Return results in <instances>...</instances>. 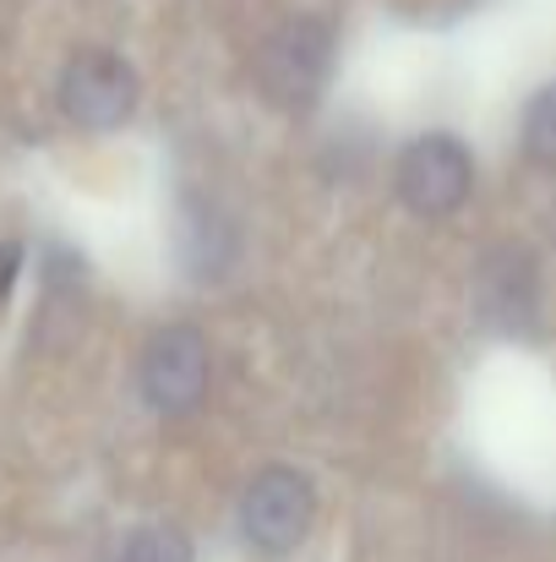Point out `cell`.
<instances>
[{
    "label": "cell",
    "mask_w": 556,
    "mask_h": 562,
    "mask_svg": "<svg viewBox=\"0 0 556 562\" xmlns=\"http://www.w3.org/2000/svg\"><path fill=\"white\" fill-rule=\"evenodd\" d=\"M60 110L71 126L82 132H115L132 121L137 110V71L121 55L104 49H82L66 60L60 71Z\"/></svg>",
    "instance_id": "277c9868"
},
{
    "label": "cell",
    "mask_w": 556,
    "mask_h": 562,
    "mask_svg": "<svg viewBox=\"0 0 556 562\" xmlns=\"http://www.w3.org/2000/svg\"><path fill=\"white\" fill-rule=\"evenodd\" d=\"M333 71V33L317 16H295L284 27L268 33V44L257 49V88L273 110H311L328 88Z\"/></svg>",
    "instance_id": "6da1fadb"
},
{
    "label": "cell",
    "mask_w": 556,
    "mask_h": 562,
    "mask_svg": "<svg viewBox=\"0 0 556 562\" xmlns=\"http://www.w3.org/2000/svg\"><path fill=\"white\" fill-rule=\"evenodd\" d=\"M519 137H524V154H530L541 170H556V82L552 88H541V93L524 104V126H519Z\"/></svg>",
    "instance_id": "52a82bcc"
},
{
    "label": "cell",
    "mask_w": 556,
    "mask_h": 562,
    "mask_svg": "<svg viewBox=\"0 0 556 562\" xmlns=\"http://www.w3.org/2000/svg\"><path fill=\"white\" fill-rule=\"evenodd\" d=\"M121 562H191V541L181 530H170V525H148V530H137L126 541Z\"/></svg>",
    "instance_id": "ba28073f"
},
{
    "label": "cell",
    "mask_w": 556,
    "mask_h": 562,
    "mask_svg": "<svg viewBox=\"0 0 556 562\" xmlns=\"http://www.w3.org/2000/svg\"><path fill=\"white\" fill-rule=\"evenodd\" d=\"M143 398L159 409V415H191L207 393V339L196 328H159L143 350Z\"/></svg>",
    "instance_id": "5b68a950"
},
{
    "label": "cell",
    "mask_w": 556,
    "mask_h": 562,
    "mask_svg": "<svg viewBox=\"0 0 556 562\" xmlns=\"http://www.w3.org/2000/svg\"><path fill=\"white\" fill-rule=\"evenodd\" d=\"M398 196L409 213L420 218H447L464 207V196L475 187V165H469V148L447 132H431V137H415L398 159Z\"/></svg>",
    "instance_id": "3957f363"
},
{
    "label": "cell",
    "mask_w": 556,
    "mask_h": 562,
    "mask_svg": "<svg viewBox=\"0 0 556 562\" xmlns=\"http://www.w3.org/2000/svg\"><path fill=\"white\" fill-rule=\"evenodd\" d=\"M311 519H317V492H311V481H306L300 470H290V464H268V470L246 486V497H240V530H246V541H251L257 552H268V558L295 552V547L311 536Z\"/></svg>",
    "instance_id": "7a4b0ae2"
},
{
    "label": "cell",
    "mask_w": 556,
    "mask_h": 562,
    "mask_svg": "<svg viewBox=\"0 0 556 562\" xmlns=\"http://www.w3.org/2000/svg\"><path fill=\"white\" fill-rule=\"evenodd\" d=\"M475 306L480 323H491L497 334H530L541 317V279H535V257L524 246H491L475 268Z\"/></svg>",
    "instance_id": "8992f818"
}]
</instances>
